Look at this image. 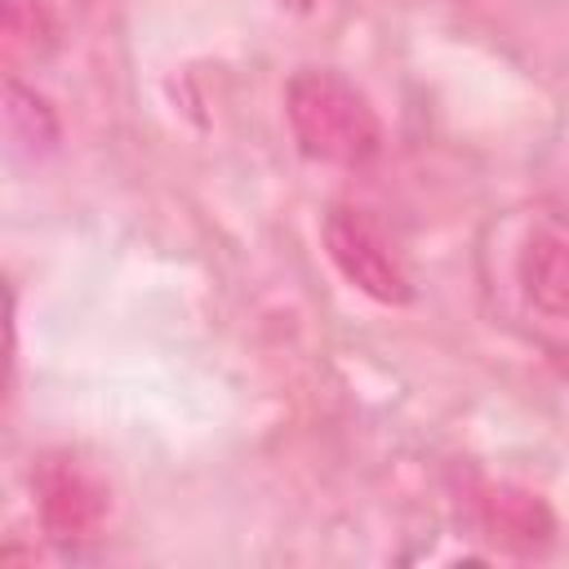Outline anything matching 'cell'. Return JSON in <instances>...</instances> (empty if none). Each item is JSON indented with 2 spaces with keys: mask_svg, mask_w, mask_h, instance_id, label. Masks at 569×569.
Segmentation results:
<instances>
[{
  "mask_svg": "<svg viewBox=\"0 0 569 569\" xmlns=\"http://www.w3.org/2000/svg\"><path fill=\"white\" fill-rule=\"evenodd\" d=\"M325 249L333 258V267L342 271L347 284H356L360 293H369L373 302L400 307L413 298V284L400 267V258L391 253V244L382 240V231L373 227V218L356 204H333L325 213Z\"/></svg>",
  "mask_w": 569,
  "mask_h": 569,
  "instance_id": "cell-3",
  "label": "cell"
},
{
  "mask_svg": "<svg viewBox=\"0 0 569 569\" xmlns=\"http://www.w3.org/2000/svg\"><path fill=\"white\" fill-rule=\"evenodd\" d=\"M280 4H284L289 13H316V9L325 4V0H280Z\"/></svg>",
  "mask_w": 569,
  "mask_h": 569,
  "instance_id": "cell-8",
  "label": "cell"
},
{
  "mask_svg": "<svg viewBox=\"0 0 569 569\" xmlns=\"http://www.w3.org/2000/svg\"><path fill=\"white\" fill-rule=\"evenodd\" d=\"M284 116L302 156L360 169L382 151V120L369 93L333 67H302L284 84Z\"/></svg>",
  "mask_w": 569,
  "mask_h": 569,
  "instance_id": "cell-1",
  "label": "cell"
},
{
  "mask_svg": "<svg viewBox=\"0 0 569 569\" xmlns=\"http://www.w3.org/2000/svg\"><path fill=\"white\" fill-rule=\"evenodd\" d=\"M516 280L538 316L569 320V231L560 227L533 231L516 258Z\"/></svg>",
  "mask_w": 569,
  "mask_h": 569,
  "instance_id": "cell-4",
  "label": "cell"
},
{
  "mask_svg": "<svg viewBox=\"0 0 569 569\" xmlns=\"http://www.w3.org/2000/svg\"><path fill=\"white\" fill-rule=\"evenodd\" d=\"M9 124H13V133H18L22 142H31L36 151H53V142H58L53 107H49L40 93L22 89L18 80H9Z\"/></svg>",
  "mask_w": 569,
  "mask_h": 569,
  "instance_id": "cell-7",
  "label": "cell"
},
{
  "mask_svg": "<svg viewBox=\"0 0 569 569\" xmlns=\"http://www.w3.org/2000/svg\"><path fill=\"white\" fill-rule=\"evenodd\" d=\"M31 493H36L40 529L58 547H80L98 538L111 507L102 476L76 453H40L31 467Z\"/></svg>",
  "mask_w": 569,
  "mask_h": 569,
  "instance_id": "cell-2",
  "label": "cell"
},
{
  "mask_svg": "<svg viewBox=\"0 0 569 569\" xmlns=\"http://www.w3.org/2000/svg\"><path fill=\"white\" fill-rule=\"evenodd\" d=\"M58 49V18L44 0H4V53L18 58H49Z\"/></svg>",
  "mask_w": 569,
  "mask_h": 569,
  "instance_id": "cell-6",
  "label": "cell"
},
{
  "mask_svg": "<svg viewBox=\"0 0 569 569\" xmlns=\"http://www.w3.org/2000/svg\"><path fill=\"white\" fill-rule=\"evenodd\" d=\"M480 520H485V529H489L493 542H502L507 551H520V556L542 551L556 538V511L533 489H520V485H493V489H485Z\"/></svg>",
  "mask_w": 569,
  "mask_h": 569,
  "instance_id": "cell-5",
  "label": "cell"
}]
</instances>
